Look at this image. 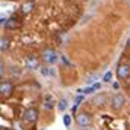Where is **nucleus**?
Here are the masks:
<instances>
[{"instance_id": "17", "label": "nucleus", "mask_w": 130, "mask_h": 130, "mask_svg": "<svg viewBox=\"0 0 130 130\" xmlns=\"http://www.w3.org/2000/svg\"><path fill=\"white\" fill-rule=\"evenodd\" d=\"M13 129H15V130H22V127H21V123H15V124H13Z\"/></svg>"}, {"instance_id": "1", "label": "nucleus", "mask_w": 130, "mask_h": 130, "mask_svg": "<svg viewBox=\"0 0 130 130\" xmlns=\"http://www.w3.org/2000/svg\"><path fill=\"white\" fill-rule=\"evenodd\" d=\"M42 57H44V60H45L47 63H50V64H53V63L57 61V54H56V51L51 50V48H45V50L42 51Z\"/></svg>"}, {"instance_id": "12", "label": "nucleus", "mask_w": 130, "mask_h": 130, "mask_svg": "<svg viewBox=\"0 0 130 130\" xmlns=\"http://www.w3.org/2000/svg\"><path fill=\"white\" fill-rule=\"evenodd\" d=\"M57 107H59L60 111H64L66 108L69 107V105H67V100H60L59 101V105H57Z\"/></svg>"}, {"instance_id": "16", "label": "nucleus", "mask_w": 130, "mask_h": 130, "mask_svg": "<svg viewBox=\"0 0 130 130\" xmlns=\"http://www.w3.org/2000/svg\"><path fill=\"white\" fill-rule=\"evenodd\" d=\"M82 101H83V96H82V95H77L76 100H75V105H79V104H80Z\"/></svg>"}, {"instance_id": "14", "label": "nucleus", "mask_w": 130, "mask_h": 130, "mask_svg": "<svg viewBox=\"0 0 130 130\" xmlns=\"http://www.w3.org/2000/svg\"><path fill=\"white\" fill-rule=\"evenodd\" d=\"M7 48V40H0V50H6Z\"/></svg>"}, {"instance_id": "18", "label": "nucleus", "mask_w": 130, "mask_h": 130, "mask_svg": "<svg viewBox=\"0 0 130 130\" xmlns=\"http://www.w3.org/2000/svg\"><path fill=\"white\" fill-rule=\"evenodd\" d=\"M95 79H96V76H91V77H88V80H86V82H88V83H94Z\"/></svg>"}, {"instance_id": "15", "label": "nucleus", "mask_w": 130, "mask_h": 130, "mask_svg": "<svg viewBox=\"0 0 130 130\" xmlns=\"http://www.w3.org/2000/svg\"><path fill=\"white\" fill-rule=\"evenodd\" d=\"M63 120H64V126H66V127H69V126H70V123H72L70 116H64V117H63Z\"/></svg>"}, {"instance_id": "6", "label": "nucleus", "mask_w": 130, "mask_h": 130, "mask_svg": "<svg viewBox=\"0 0 130 130\" xmlns=\"http://www.w3.org/2000/svg\"><path fill=\"white\" fill-rule=\"evenodd\" d=\"M76 121L79 126H82V127H85V126H88L89 123H91V117H89L86 112H82V114H79L76 118Z\"/></svg>"}, {"instance_id": "20", "label": "nucleus", "mask_w": 130, "mask_h": 130, "mask_svg": "<svg viewBox=\"0 0 130 130\" xmlns=\"http://www.w3.org/2000/svg\"><path fill=\"white\" fill-rule=\"evenodd\" d=\"M82 130H94V127H91V126H85V127H82Z\"/></svg>"}, {"instance_id": "7", "label": "nucleus", "mask_w": 130, "mask_h": 130, "mask_svg": "<svg viewBox=\"0 0 130 130\" xmlns=\"http://www.w3.org/2000/svg\"><path fill=\"white\" fill-rule=\"evenodd\" d=\"M38 59L34 57V56H29V57H26V66H28V69L31 70H35L37 67H38Z\"/></svg>"}, {"instance_id": "11", "label": "nucleus", "mask_w": 130, "mask_h": 130, "mask_svg": "<svg viewBox=\"0 0 130 130\" xmlns=\"http://www.w3.org/2000/svg\"><path fill=\"white\" fill-rule=\"evenodd\" d=\"M94 102L96 104V105H102L104 102H105V95H98V96H95L94 98Z\"/></svg>"}, {"instance_id": "9", "label": "nucleus", "mask_w": 130, "mask_h": 130, "mask_svg": "<svg viewBox=\"0 0 130 130\" xmlns=\"http://www.w3.org/2000/svg\"><path fill=\"white\" fill-rule=\"evenodd\" d=\"M54 107V100L51 95H45V98H44V108H47V110H51Z\"/></svg>"}, {"instance_id": "3", "label": "nucleus", "mask_w": 130, "mask_h": 130, "mask_svg": "<svg viewBox=\"0 0 130 130\" xmlns=\"http://www.w3.org/2000/svg\"><path fill=\"white\" fill-rule=\"evenodd\" d=\"M124 105V96L121 94H116L111 100V107L114 110H120Z\"/></svg>"}, {"instance_id": "4", "label": "nucleus", "mask_w": 130, "mask_h": 130, "mask_svg": "<svg viewBox=\"0 0 130 130\" xmlns=\"http://www.w3.org/2000/svg\"><path fill=\"white\" fill-rule=\"evenodd\" d=\"M13 91V86L10 82H0V94L5 95V96H9L12 94Z\"/></svg>"}, {"instance_id": "8", "label": "nucleus", "mask_w": 130, "mask_h": 130, "mask_svg": "<svg viewBox=\"0 0 130 130\" xmlns=\"http://www.w3.org/2000/svg\"><path fill=\"white\" fill-rule=\"evenodd\" d=\"M34 6H35V3L32 0H28V2H25L24 5L21 6V10H22V13H28L31 10H34Z\"/></svg>"}, {"instance_id": "23", "label": "nucleus", "mask_w": 130, "mask_h": 130, "mask_svg": "<svg viewBox=\"0 0 130 130\" xmlns=\"http://www.w3.org/2000/svg\"><path fill=\"white\" fill-rule=\"evenodd\" d=\"M127 45H129V47H130V38H129V41H127Z\"/></svg>"}, {"instance_id": "13", "label": "nucleus", "mask_w": 130, "mask_h": 130, "mask_svg": "<svg viewBox=\"0 0 130 130\" xmlns=\"http://www.w3.org/2000/svg\"><path fill=\"white\" fill-rule=\"evenodd\" d=\"M111 77H112V73L111 72H107L105 75H104V77H102V80H104V82H110Z\"/></svg>"}, {"instance_id": "10", "label": "nucleus", "mask_w": 130, "mask_h": 130, "mask_svg": "<svg viewBox=\"0 0 130 130\" xmlns=\"http://www.w3.org/2000/svg\"><path fill=\"white\" fill-rule=\"evenodd\" d=\"M16 26H18V21H16V18H10L6 22V28L7 29H15Z\"/></svg>"}, {"instance_id": "19", "label": "nucleus", "mask_w": 130, "mask_h": 130, "mask_svg": "<svg viewBox=\"0 0 130 130\" xmlns=\"http://www.w3.org/2000/svg\"><path fill=\"white\" fill-rule=\"evenodd\" d=\"M94 91H95V89L92 88V86H91V88H86V89H85V94H92Z\"/></svg>"}, {"instance_id": "21", "label": "nucleus", "mask_w": 130, "mask_h": 130, "mask_svg": "<svg viewBox=\"0 0 130 130\" xmlns=\"http://www.w3.org/2000/svg\"><path fill=\"white\" fill-rule=\"evenodd\" d=\"M92 88H94L95 91H98V89L101 88V85H100V83H95V85H94V86H92Z\"/></svg>"}, {"instance_id": "2", "label": "nucleus", "mask_w": 130, "mask_h": 130, "mask_svg": "<svg viewBox=\"0 0 130 130\" xmlns=\"http://www.w3.org/2000/svg\"><path fill=\"white\" fill-rule=\"evenodd\" d=\"M37 118H38V111L35 108H28L24 114V120L26 123H35Z\"/></svg>"}, {"instance_id": "22", "label": "nucleus", "mask_w": 130, "mask_h": 130, "mask_svg": "<svg viewBox=\"0 0 130 130\" xmlns=\"http://www.w3.org/2000/svg\"><path fill=\"white\" fill-rule=\"evenodd\" d=\"M61 60H63V61H64L66 64H69V66H70V61H69V60L66 59V57H61Z\"/></svg>"}, {"instance_id": "5", "label": "nucleus", "mask_w": 130, "mask_h": 130, "mask_svg": "<svg viewBox=\"0 0 130 130\" xmlns=\"http://www.w3.org/2000/svg\"><path fill=\"white\" fill-rule=\"evenodd\" d=\"M117 75H118V77H120V79H126V77H129L130 76V66L121 64L117 69Z\"/></svg>"}]
</instances>
